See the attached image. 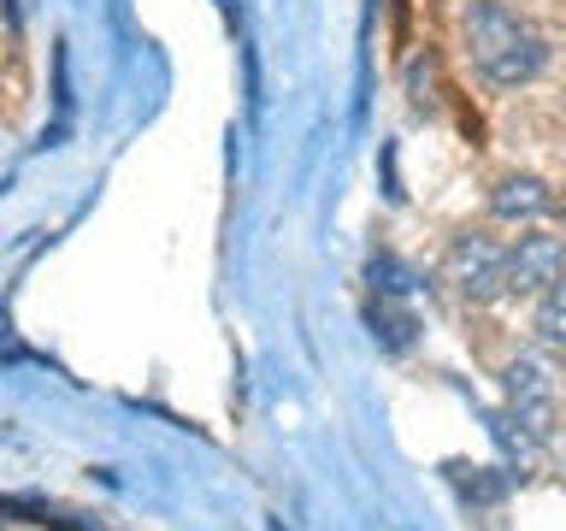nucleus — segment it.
Returning <instances> with one entry per match:
<instances>
[{
  "instance_id": "obj_7",
  "label": "nucleus",
  "mask_w": 566,
  "mask_h": 531,
  "mask_svg": "<svg viewBox=\"0 0 566 531\" xmlns=\"http://www.w3.org/2000/svg\"><path fill=\"white\" fill-rule=\"evenodd\" d=\"M407 88H413V106H419V113H431V106H437V95H431V60H413V65H407Z\"/></svg>"
},
{
  "instance_id": "obj_1",
  "label": "nucleus",
  "mask_w": 566,
  "mask_h": 531,
  "mask_svg": "<svg viewBox=\"0 0 566 531\" xmlns=\"http://www.w3.org/2000/svg\"><path fill=\"white\" fill-rule=\"evenodd\" d=\"M460 35H467V53L490 88H525L548 65L543 30L513 7H502V0H472L460 12Z\"/></svg>"
},
{
  "instance_id": "obj_3",
  "label": "nucleus",
  "mask_w": 566,
  "mask_h": 531,
  "mask_svg": "<svg viewBox=\"0 0 566 531\" xmlns=\"http://www.w3.org/2000/svg\"><path fill=\"white\" fill-rule=\"evenodd\" d=\"M502 384H507V402H513V414H520V425H525L531 437L555 431V384H548V366L543 361H531V354L507 361Z\"/></svg>"
},
{
  "instance_id": "obj_2",
  "label": "nucleus",
  "mask_w": 566,
  "mask_h": 531,
  "mask_svg": "<svg viewBox=\"0 0 566 531\" xmlns=\"http://www.w3.org/2000/svg\"><path fill=\"white\" fill-rule=\"evenodd\" d=\"M442 283H454V290L472 295V301H490L495 290H507V248H495L490 237L467 230V237H454L449 254H442Z\"/></svg>"
},
{
  "instance_id": "obj_6",
  "label": "nucleus",
  "mask_w": 566,
  "mask_h": 531,
  "mask_svg": "<svg viewBox=\"0 0 566 531\" xmlns=\"http://www.w3.org/2000/svg\"><path fill=\"white\" fill-rule=\"evenodd\" d=\"M537 336L543 343H555V348H566V283H555L548 295H537Z\"/></svg>"
},
{
  "instance_id": "obj_4",
  "label": "nucleus",
  "mask_w": 566,
  "mask_h": 531,
  "mask_svg": "<svg viewBox=\"0 0 566 531\" xmlns=\"http://www.w3.org/2000/svg\"><path fill=\"white\" fill-rule=\"evenodd\" d=\"M566 248L555 237H520L507 248V290L513 295H548L560 283Z\"/></svg>"
},
{
  "instance_id": "obj_5",
  "label": "nucleus",
  "mask_w": 566,
  "mask_h": 531,
  "mask_svg": "<svg viewBox=\"0 0 566 531\" xmlns=\"http://www.w3.org/2000/svg\"><path fill=\"white\" fill-rule=\"evenodd\" d=\"M490 212L507 225H531V219H543V212H555V189L531 171H507L502 184L490 189Z\"/></svg>"
}]
</instances>
